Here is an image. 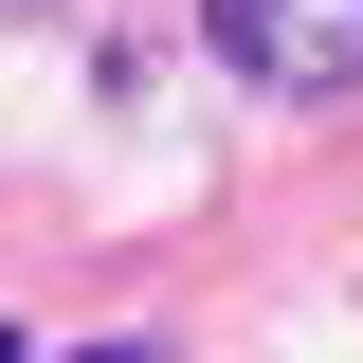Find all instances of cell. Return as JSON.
Segmentation results:
<instances>
[{
	"instance_id": "cell-1",
	"label": "cell",
	"mask_w": 363,
	"mask_h": 363,
	"mask_svg": "<svg viewBox=\"0 0 363 363\" xmlns=\"http://www.w3.org/2000/svg\"><path fill=\"white\" fill-rule=\"evenodd\" d=\"M255 91H363V0H200Z\"/></svg>"
},
{
	"instance_id": "cell-2",
	"label": "cell",
	"mask_w": 363,
	"mask_h": 363,
	"mask_svg": "<svg viewBox=\"0 0 363 363\" xmlns=\"http://www.w3.org/2000/svg\"><path fill=\"white\" fill-rule=\"evenodd\" d=\"M0 363H18V327H0Z\"/></svg>"
}]
</instances>
